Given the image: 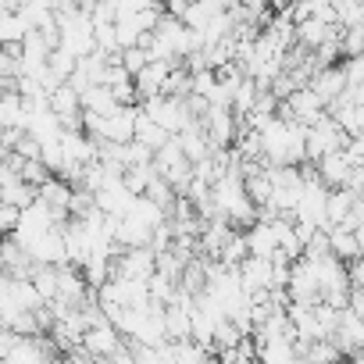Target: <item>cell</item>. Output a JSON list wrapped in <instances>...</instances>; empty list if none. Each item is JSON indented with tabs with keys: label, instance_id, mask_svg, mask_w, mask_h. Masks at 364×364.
<instances>
[{
	"label": "cell",
	"instance_id": "obj_2",
	"mask_svg": "<svg viewBox=\"0 0 364 364\" xmlns=\"http://www.w3.org/2000/svg\"><path fill=\"white\" fill-rule=\"evenodd\" d=\"M353 164L346 161V154L339 150V154H328V157H321L318 161V175H321V182L328 190H339V186H350L353 182Z\"/></svg>",
	"mask_w": 364,
	"mask_h": 364
},
{
	"label": "cell",
	"instance_id": "obj_10",
	"mask_svg": "<svg viewBox=\"0 0 364 364\" xmlns=\"http://www.w3.org/2000/svg\"><path fill=\"white\" fill-rule=\"evenodd\" d=\"M22 225V208L15 204H0V229H4V236H15Z\"/></svg>",
	"mask_w": 364,
	"mask_h": 364
},
{
	"label": "cell",
	"instance_id": "obj_7",
	"mask_svg": "<svg viewBox=\"0 0 364 364\" xmlns=\"http://www.w3.org/2000/svg\"><path fill=\"white\" fill-rule=\"evenodd\" d=\"M357 200H360V193H357L353 186L332 190V193H328V229H332V225H343V222L350 218V211L357 208Z\"/></svg>",
	"mask_w": 364,
	"mask_h": 364
},
{
	"label": "cell",
	"instance_id": "obj_5",
	"mask_svg": "<svg viewBox=\"0 0 364 364\" xmlns=\"http://www.w3.org/2000/svg\"><path fill=\"white\" fill-rule=\"evenodd\" d=\"M82 107L86 111H93V114H104V118H111V114H118L122 111V100L114 97V90L111 86H90L86 93H82Z\"/></svg>",
	"mask_w": 364,
	"mask_h": 364
},
{
	"label": "cell",
	"instance_id": "obj_4",
	"mask_svg": "<svg viewBox=\"0 0 364 364\" xmlns=\"http://www.w3.org/2000/svg\"><path fill=\"white\" fill-rule=\"evenodd\" d=\"M247 243H250V257L272 261L279 254V236H275L272 222H257L254 229H247Z\"/></svg>",
	"mask_w": 364,
	"mask_h": 364
},
{
	"label": "cell",
	"instance_id": "obj_12",
	"mask_svg": "<svg viewBox=\"0 0 364 364\" xmlns=\"http://www.w3.org/2000/svg\"><path fill=\"white\" fill-rule=\"evenodd\" d=\"M343 154H346V161H350L353 168H364V139H350Z\"/></svg>",
	"mask_w": 364,
	"mask_h": 364
},
{
	"label": "cell",
	"instance_id": "obj_6",
	"mask_svg": "<svg viewBox=\"0 0 364 364\" xmlns=\"http://www.w3.org/2000/svg\"><path fill=\"white\" fill-rule=\"evenodd\" d=\"M328 247H332V254L339 257V261H357V257H364V247H360V240H357V232H350V229H343V225H332L328 229Z\"/></svg>",
	"mask_w": 364,
	"mask_h": 364
},
{
	"label": "cell",
	"instance_id": "obj_8",
	"mask_svg": "<svg viewBox=\"0 0 364 364\" xmlns=\"http://www.w3.org/2000/svg\"><path fill=\"white\" fill-rule=\"evenodd\" d=\"M168 139H171V132H168L164 125H157V122L139 107V118H136V143H143V146H150V150L157 154Z\"/></svg>",
	"mask_w": 364,
	"mask_h": 364
},
{
	"label": "cell",
	"instance_id": "obj_11",
	"mask_svg": "<svg viewBox=\"0 0 364 364\" xmlns=\"http://www.w3.org/2000/svg\"><path fill=\"white\" fill-rule=\"evenodd\" d=\"M343 68H346L350 86H364V54L360 58H343Z\"/></svg>",
	"mask_w": 364,
	"mask_h": 364
},
{
	"label": "cell",
	"instance_id": "obj_13",
	"mask_svg": "<svg viewBox=\"0 0 364 364\" xmlns=\"http://www.w3.org/2000/svg\"><path fill=\"white\" fill-rule=\"evenodd\" d=\"M346 268H350V286L364 293V257H357V261H350Z\"/></svg>",
	"mask_w": 364,
	"mask_h": 364
},
{
	"label": "cell",
	"instance_id": "obj_3",
	"mask_svg": "<svg viewBox=\"0 0 364 364\" xmlns=\"http://www.w3.org/2000/svg\"><path fill=\"white\" fill-rule=\"evenodd\" d=\"M82 346L90 350V353H97V357H111V353H118L125 343H122V328L118 325H93L90 332H86V339H82Z\"/></svg>",
	"mask_w": 364,
	"mask_h": 364
},
{
	"label": "cell",
	"instance_id": "obj_14",
	"mask_svg": "<svg viewBox=\"0 0 364 364\" xmlns=\"http://www.w3.org/2000/svg\"><path fill=\"white\" fill-rule=\"evenodd\" d=\"M161 4H164V0H161Z\"/></svg>",
	"mask_w": 364,
	"mask_h": 364
},
{
	"label": "cell",
	"instance_id": "obj_9",
	"mask_svg": "<svg viewBox=\"0 0 364 364\" xmlns=\"http://www.w3.org/2000/svg\"><path fill=\"white\" fill-rule=\"evenodd\" d=\"M150 61H154V54H150L146 47H125V50H122V68H125L129 75H139Z\"/></svg>",
	"mask_w": 364,
	"mask_h": 364
},
{
	"label": "cell",
	"instance_id": "obj_1",
	"mask_svg": "<svg viewBox=\"0 0 364 364\" xmlns=\"http://www.w3.org/2000/svg\"><path fill=\"white\" fill-rule=\"evenodd\" d=\"M311 90L325 100V107L332 104V100H339L346 90H350V79H346V68L343 65H332V68H321L318 75H314V82H311Z\"/></svg>",
	"mask_w": 364,
	"mask_h": 364
}]
</instances>
